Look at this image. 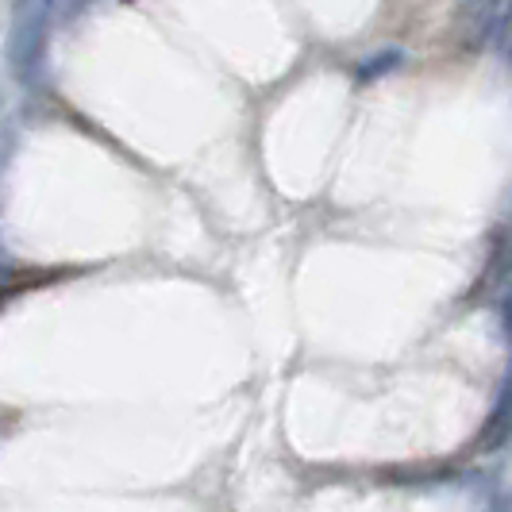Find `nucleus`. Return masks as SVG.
Here are the masks:
<instances>
[]
</instances>
